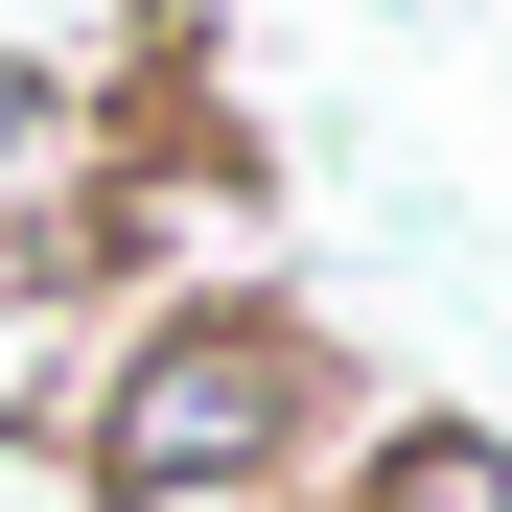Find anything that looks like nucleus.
<instances>
[{"instance_id":"obj_2","label":"nucleus","mask_w":512,"mask_h":512,"mask_svg":"<svg viewBox=\"0 0 512 512\" xmlns=\"http://www.w3.org/2000/svg\"><path fill=\"white\" fill-rule=\"evenodd\" d=\"M140 233V117L70 47H0V303H94Z\"/></svg>"},{"instance_id":"obj_1","label":"nucleus","mask_w":512,"mask_h":512,"mask_svg":"<svg viewBox=\"0 0 512 512\" xmlns=\"http://www.w3.org/2000/svg\"><path fill=\"white\" fill-rule=\"evenodd\" d=\"M326 396H350V350L280 303V280H163L94 326V373H70V489L94 512H256L303 443H326Z\"/></svg>"},{"instance_id":"obj_3","label":"nucleus","mask_w":512,"mask_h":512,"mask_svg":"<svg viewBox=\"0 0 512 512\" xmlns=\"http://www.w3.org/2000/svg\"><path fill=\"white\" fill-rule=\"evenodd\" d=\"M303 512H512V419H373Z\"/></svg>"}]
</instances>
